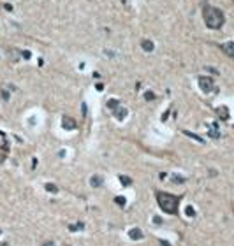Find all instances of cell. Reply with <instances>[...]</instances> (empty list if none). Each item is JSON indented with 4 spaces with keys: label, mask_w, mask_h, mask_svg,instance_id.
<instances>
[{
    "label": "cell",
    "mask_w": 234,
    "mask_h": 246,
    "mask_svg": "<svg viewBox=\"0 0 234 246\" xmlns=\"http://www.w3.org/2000/svg\"><path fill=\"white\" fill-rule=\"evenodd\" d=\"M4 9H5V11H13V5H11V4H5Z\"/></svg>",
    "instance_id": "25"
},
{
    "label": "cell",
    "mask_w": 234,
    "mask_h": 246,
    "mask_svg": "<svg viewBox=\"0 0 234 246\" xmlns=\"http://www.w3.org/2000/svg\"><path fill=\"white\" fill-rule=\"evenodd\" d=\"M217 112H218V116H220L222 120H229V109H227V107L222 106V107L217 109Z\"/></svg>",
    "instance_id": "10"
},
{
    "label": "cell",
    "mask_w": 234,
    "mask_h": 246,
    "mask_svg": "<svg viewBox=\"0 0 234 246\" xmlns=\"http://www.w3.org/2000/svg\"><path fill=\"white\" fill-rule=\"evenodd\" d=\"M118 106H120V100H118V99H109V100H107V107H109L111 111H116Z\"/></svg>",
    "instance_id": "11"
},
{
    "label": "cell",
    "mask_w": 234,
    "mask_h": 246,
    "mask_svg": "<svg viewBox=\"0 0 234 246\" xmlns=\"http://www.w3.org/2000/svg\"><path fill=\"white\" fill-rule=\"evenodd\" d=\"M0 234H2V230H0Z\"/></svg>",
    "instance_id": "31"
},
{
    "label": "cell",
    "mask_w": 234,
    "mask_h": 246,
    "mask_svg": "<svg viewBox=\"0 0 234 246\" xmlns=\"http://www.w3.org/2000/svg\"><path fill=\"white\" fill-rule=\"evenodd\" d=\"M206 70H208V72H211V74H218V70L213 69V67H206Z\"/></svg>",
    "instance_id": "21"
},
{
    "label": "cell",
    "mask_w": 234,
    "mask_h": 246,
    "mask_svg": "<svg viewBox=\"0 0 234 246\" xmlns=\"http://www.w3.org/2000/svg\"><path fill=\"white\" fill-rule=\"evenodd\" d=\"M143 230L141 229H137V227H134V229H130L129 230V237L132 239V241H139V239H143Z\"/></svg>",
    "instance_id": "5"
},
{
    "label": "cell",
    "mask_w": 234,
    "mask_h": 246,
    "mask_svg": "<svg viewBox=\"0 0 234 246\" xmlns=\"http://www.w3.org/2000/svg\"><path fill=\"white\" fill-rule=\"evenodd\" d=\"M157 202H158L162 211H166L169 214H176L180 199L176 195H172V193H167V192H157Z\"/></svg>",
    "instance_id": "2"
},
{
    "label": "cell",
    "mask_w": 234,
    "mask_h": 246,
    "mask_svg": "<svg viewBox=\"0 0 234 246\" xmlns=\"http://www.w3.org/2000/svg\"><path fill=\"white\" fill-rule=\"evenodd\" d=\"M202 18H204L206 26L211 28V30H218V28H222L223 23H225V16H223V13L220 11V9L209 5V4L202 5Z\"/></svg>",
    "instance_id": "1"
},
{
    "label": "cell",
    "mask_w": 234,
    "mask_h": 246,
    "mask_svg": "<svg viewBox=\"0 0 234 246\" xmlns=\"http://www.w3.org/2000/svg\"><path fill=\"white\" fill-rule=\"evenodd\" d=\"M42 246H55V243L53 241H46V243H42Z\"/></svg>",
    "instance_id": "24"
},
{
    "label": "cell",
    "mask_w": 234,
    "mask_h": 246,
    "mask_svg": "<svg viewBox=\"0 0 234 246\" xmlns=\"http://www.w3.org/2000/svg\"><path fill=\"white\" fill-rule=\"evenodd\" d=\"M46 190H48L49 193H56V192H58V186H56V184H53V183H46Z\"/></svg>",
    "instance_id": "12"
},
{
    "label": "cell",
    "mask_w": 234,
    "mask_h": 246,
    "mask_svg": "<svg viewBox=\"0 0 234 246\" xmlns=\"http://www.w3.org/2000/svg\"><path fill=\"white\" fill-rule=\"evenodd\" d=\"M62 125H64L65 130H74V128H76V121H74V118L64 116V118H62Z\"/></svg>",
    "instance_id": "6"
},
{
    "label": "cell",
    "mask_w": 234,
    "mask_h": 246,
    "mask_svg": "<svg viewBox=\"0 0 234 246\" xmlns=\"http://www.w3.org/2000/svg\"><path fill=\"white\" fill-rule=\"evenodd\" d=\"M220 48H222V51H223V53H225L229 58H234V42H232V40H229V42H223Z\"/></svg>",
    "instance_id": "4"
},
{
    "label": "cell",
    "mask_w": 234,
    "mask_h": 246,
    "mask_svg": "<svg viewBox=\"0 0 234 246\" xmlns=\"http://www.w3.org/2000/svg\"><path fill=\"white\" fill-rule=\"evenodd\" d=\"M153 222H155L157 225H162V218H160V216H153Z\"/></svg>",
    "instance_id": "22"
},
{
    "label": "cell",
    "mask_w": 234,
    "mask_h": 246,
    "mask_svg": "<svg viewBox=\"0 0 234 246\" xmlns=\"http://www.w3.org/2000/svg\"><path fill=\"white\" fill-rule=\"evenodd\" d=\"M209 136H211L213 139H218V137H220L218 130H217V125H213V127H211V130H209Z\"/></svg>",
    "instance_id": "16"
},
{
    "label": "cell",
    "mask_w": 234,
    "mask_h": 246,
    "mask_svg": "<svg viewBox=\"0 0 234 246\" xmlns=\"http://www.w3.org/2000/svg\"><path fill=\"white\" fill-rule=\"evenodd\" d=\"M127 114H129V111H127V109H123V107L115 111V118H116V120H125V118H127Z\"/></svg>",
    "instance_id": "9"
},
{
    "label": "cell",
    "mask_w": 234,
    "mask_h": 246,
    "mask_svg": "<svg viewBox=\"0 0 234 246\" xmlns=\"http://www.w3.org/2000/svg\"><path fill=\"white\" fill-rule=\"evenodd\" d=\"M185 213H187V216H196V211H194V208H192V206H187V208H185Z\"/></svg>",
    "instance_id": "18"
},
{
    "label": "cell",
    "mask_w": 234,
    "mask_h": 246,
    "mask_svg": "<svg viewBox=\"0 0 234 246\" xmlns=\"http://www.w3.org/2000/svg\"><path fill=\"white\" fill-rule=\"evenodd\" d=\"M145 100H148V102H151V100H155V93L151 90H148V91H145Z\"/></svg>",
    "instance_id": "15"
},
{
    "label": "cell",
    "mask_w": 234,
    "mask_h": 246,
    "mask_svg": "<svg viewBox=\"0 0 234 246\" xmlns=\"http://www.w3.org/2000/svg\"><path fill=\"white\" fill-rule=\"evenodd\" d=\"M76 229H78V225H69V230H72V232H74Z\"/></svg>",
    "instance_id": "26"
},
{
    "label": "cell",
    "mask_w": 234,
    "mask_h": 246,
    "mask_svg": "<svg viewBox=\"0 0 234 246\" xmlns=\"http://www.w3.org/2000/svg\"><path fill=\"white\" fill-rule=\"evenodd\" d=\"M0 162H4V155H0Z\"/></svg>",
    "instance_id": "29"
},
{
    "label": "cell",
    "mask_w": 234,
    "mask_h": 246,
    "mask_svg": "<svg viewBox=\"0 0 234 246\" xmlns=\"http://www.w3.org/2000/svg\"><path fill=\"white\" fill-rule=\"evenodd\" d=\"M102 183H104V178H102V176H99V174H93V176L90 178V184H91L93 188L102 186Z\"/></svg>",
    "instance_id": "7"
},
{
    "label": "cell",
    "mask_w": 234,
    "mask_h": 246,
    "mask_svg": "<svg viewBox=\"0 0 234 246\" xmlns=\"http://www.w3.org/2000/svg\"><path fill=\"white\" fill-rule=\"evenodd\" d=\"M0 246H9V243H7V241H4V243H0Z\"/></svg>",
    "instance_id": "28"
},
{
    "label": "cell",
    "mask_w": 234,
    "mask_h": 246,
    "mask_svg": "<svg viewBox=\"0 0 234 246\" xmlns=\"http://www.w3.org/2000/svg\"><path fill=\"white\" fill-rule=\"evenodd\" d=\"M95 88H97V91H102V90H104V85H102V83H99Z\"/></svg>",
    "instance_id": "23"
},
{
    "label": "cell",
    "mask_w": 234,
    "mask_h": 246,
    "mask_svg": "<svg viewBox=\"0 0 234 246\" xmlns=\"http://www.w3.org/2000/svg\"><path fill=\"white\" fill-rule=\"evenodd\" d=\"M21 56H23V58H27V60H28V58H30V56H32V53H30V51H23V53H21Z\"/></svg>",
    "instance_id": "20"
},
{
    "label": "cell",
    "mask_w": 234,
    "mask_h": 246,
    "mask_svg": "<svg viewBox=\"0 0 234 246\" xmlns=\"http://www.w3.org/2000/svg\"><path fill=\"white\" fill-rule=\"evenodd\" d=\"M120 181H121L123 186H130V184H132V179L129 176H120Z\"/></svg>",
    "instance_id": "14"
},
{
    "label": "cell",
    "mask_w": 234,
    "mask_h": 246,
    "mask_svg": "<svg viewBox=\"0 0 234 246\" xmlns=\"http://www.w3.org/2000/svg\"><path fill=\"white\" fill-rule=\"evenodd\" d=\"M115 202L118 204V206H125V197H120L118 195V197H115Z\"/></svg>",
    "instance_id": "19"
},
{
    "label": "cell",
    "mask_w": 234,
    "mask_h": 246,
    "mask_svg": "<svg viewBox=\"0 0 234 246\" xmlns=\"http://www.w3.org/2000/svg\"><path fill=\"white\" fill-rule=\"evenodd\" d=\"M172 181H174V183H178V184H181V183H185L187 179L183 178V176H180V174H174V176H172Z\"/></svg>",
    "instance_id": "17"
},
{
    "label": "cell",
    "mask_w": 234,
    "mask_h": 246,
    "mask_svg": "<svg viewBox=\"0 0 234 246\" xmlns=\"http://www.w3.org/2000/svg\"><path fill=\"white\" fill-rule=\"evenodd\" d=\"M2 97H4V99L7 100V99H9V93H7V91H2Z\"/></svg>",
    "instance_id": "27"
},
{
    "label": "cell",
    "mask_w": 234,
    "mask_h": 246,
    "mask_svg": "<svg viewBox=\"0 0 234 246\" xmlns=\"http://www.w3.org/2000/svg\"><path fill=\"white\" fill-rule=\"evenodd\" d=\"M141 48H143L146 53H150V51H153V48H155V44L151 42V40H148V39H143L141 40Z\"/></svg>",
    "instance_id": "8"
},
{
    "label": "cell",
    "mask_w": 234,
    "mask_h": 246,
    "mask_svg": "<svg viewBox=\"0 0 234 246\" xmlns=\"http://www.w3.org/2000/svg\"><path fill=\"white\" fill-rule=\"evenodd\" d=\"M183 134L188 136V137H192V139H196L197 142H204V141H202V137H199V136H196V134H192V132H188V130H183Z\"/></svg>",
    "instance_id": "13"
},
{
    "label": "cell",
    "mask_w": 234,
    "mask_h": 246,
    "mask_svg": "<svg viewBox=\"0 0 234 246\" xmlns=\"http://www.w3.org/2000/svg\"><path fill=\"white\" fill-rule=\"evenodd\" d=\"M121 2H123V4H125V2H127V0H121Z\"/></svg>",
    "instance_id": "30"
},
{
    "label": "cell",
    "mask_w": 234,
    "mask_h": 246,
    "mask_svg": "<svg viewBox=\"0 0 234 246\" xmlns=\"http://www.w3.org/2000/svg\"><path fill=\"white\" fill-rule=\"evenodd\" d=\"M199 86H201V90L204 91V93H209V91L215 90V83H213V79L208 77V76H201L199 77Z\"/></svg>",
    "instance_id": "3"
}]
</instances>
